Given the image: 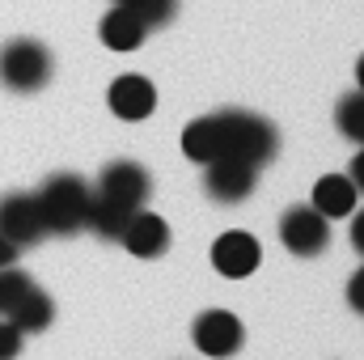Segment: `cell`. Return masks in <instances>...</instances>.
Instances as JSON below:
<instances>
[{"instance_id":"10","label":"cell","mask_w":364,"mask_h":360,"mask_svg":"<svg viewBox=\"0 0 364 360\" xmlns=\"http://www.w3.org/2000/svg\"><path fill=\"white\" fill-rule=\"evenodd\" d=\"M106 106H110L119 119H127V123L149 119V115L157 110V85H153L149 77H140V73H123V77L110 81Z\"/></svg>"},{"instance_id":"9","label":"cell","mask_w":364,"mask_h":360,"mask_svg":"<svg viewBox=\"0 0 364 360\" xmlns=\"http://www.w3.org/2000/svg\"><path fill=\"white\" fill-rule=\"evenodd\" d=\"M119 242H123V250H127V255H136V259H161V255L170 250V225H166L157 212L136 208V212L127 216V225H123Z\"/></svg>"},{"instance_id":"2","label":"cell","mask_w":364,"mask_h":360,"mask_svg":"<svg viewBox=\"0 0 364 360\" xmlns=\"http://www.w3.org/2000/svg\"><path fill=\"white\" fill-rule=\"evenodd\" d=\"M90 182L81 174H47L43 186L34 191V203H38V216H43V229L55 233V238H73L85 229V216H90Z\"/></svg>"},{"instance_id":"14","label":"cell","mask_w":364,"mask_h":360,"mask_svg":"<svg viewBox=\"0 0 364 360\" xmlns=\"http://www.w3.org/2000/svg\"><path fill=\"white\" fill-rule=\"evenodd\" d=\"M9 322H13L21 335H38V331H47V327L55 322V301H51V292H43V288L34 284V288L13 305Z\"/></svg>"},{"instance_id":"17","label":"cell","mask_w":364,"mask_h":360,"mask_svg":"<svg viewBox=\"0 0 364 360\" xmlns=\"http://www.w3.org/2000/svg\"><path fill=\"white\" fill-rule=\"evenodd\" d=\"M335 127H339V136L364 144V90H352V93L339 97V106H335Z\"/></svg>"},{"instance_id":"6","label":"cell","mask_w":364,"mask_h":360,"mask_svg":"<svg viewBox=\"0 0 364 360\" xmlns=\"http://www.w3.org/2000/svg\"><path fill=\"white\" fill-rule=\"evenodd\" d=\"M191 344H195L203 356L229 360V356L242 352L246 327H242V318L229 314V309H203V314L195 318V327H191Z\"/></svg>"},{"instance_id":"4","label":"cell","mask_w":364,"mask_h":360,"mask_svg":"<svg viewBox=\"0 0 364 360\" xmlns=\"http://www.w3.org/2000/svg\"><path fill=\"white\" fill-rule=\"evenodd\" d=\"M279 242L284 250H292L296 259H318L331 246V221L314 208V203H292L279 216Z\"/></svg>"},{"instance_id":"12","label":"cell","mask_w":364,"mask_h":360,"mask_svg":"<svg viewBox=\"0 0 364 360\" xmlns=\"http://www.w3.org/2000/svg\"><path fill=\"white\" fill-rule=\"evenodd\" d=\"M356 182L348 179V174H322V179L314 182V208L326 216V221H343V216H352L356 212Z\"/></svg>"},{"instance_id":"8","label":"cell","mask_w":364,"mask_h":360,"mask_svg":"<svg viewBox=\"0 0 364 360\" xmlns=\"http://www.w3.org/2000/svg\"><path fill=\"white\" fill-rule=\"evenodd\" d=\"M259 263H263V246H259V238H250L242 229H229L212 242V268L225 280H246Z\"/></svg>"},{"instance_id":"19","label":"cell","mask_w":364,"mask_h":360,"mask_svg":"<svg viewBox=\"0 0 364 360\" xmlns=\"http://www.w3.org/2000/svg\"><path fill=\"white\" fill-rule=\"evenodd\" d=\"M30 288H34V275H30V271H21L17 263H13V268H0V318H9L13 305H17Z\"/></svg>"},{"instance_id":"25","label":"cell","mask_w":364,"mask_h":360,"mask_svg":"<svg viewBox=\"0 0 364 360\" xmlns=\"http://www.w3.org/2000/svg\"><path fill=\"white\" fill-rule=\"evenodd\" d=\"M356 85L364 90V55H360V64H356Z\"/></svg>"},{"instance_id":"3","label":"cell","mask_w":364,"mask_h":360,"mask_svg":"<svg viewBox=\"0 0 364 360\" xmlns=\"http://www.w3.org/2000/svg\"><path fill=\"white\" fill-rule=\"evenodd\" d=\"M55 73V55L38 38H9L0 47V85L13 93L43 90Z\"/></svg>"},{"instance_id":"16","label":"cell","mask_w":364,"mask_h":360,"mask_svg":"<svg viewBox=\"0 0 364 360\" xmlns=\"http://www.w3.org/2000/svg\"><path fill=\"white\" fill-rule=\"evenodd\" d=\"M127 208H119V203H110V199H102V195H90V216H85V229H93L102 242H119V233H123V225H127Z\"/></svg>"},{"instance_id":"1","label":"cell","mask_w":364,"mask_h":360,"mask_svg":"<svg viewBox=\"0 0 364 360\" xmlns=\"http://www.w3.org/2000/svg\"><path fill=\"white\" fill-rule=\"evenodd\" d=\"M216 144H220V157H237V162H250V166H267L275 153H279V132H275L272 119L255 115V110H216Z\"/></svg>"},{"instance_id":"22","label":"cell","mask_w":364,"mask_h":360,"mask_svg":"<svg viewBox=\"0 0 364 360\" xmlns=\"http://www.w3.org/2000/svg\"><path fill=\"white\" fill-rule=\"evenodd\" d=\"M352 246H356V255L364 259V208L352 212Z\"/></svg>"},{"instance_id":"5","label":"cell","mask_w":364,"mask_h":360,"mask_svg":"<svg viewBox=\"0 0 364 360\" xmlns=\"http://www.w3.org/2000/svg\"><path fill=\"white\" fill-rule=\"evenodd\" d=\"M93 195H102V199H110V203L136 212V208H144L149 195H153V174H149L140 162L119 157V162H110V166L102 170V179H97V186H93Z\"/></svg>"},{"instance_id":"11","label":"cell","mask_w":364,"mask_h":360,"mask_svg":"<svg viewBox=\"0 0 364 360\" xmlns=\"http://www.w3.org/2000/svg\"><path fill=\"white\" fill-rule=\"evenodd\" d=\"M0 233H4L9 242H17V246H34V242H43V238H47L34 195L13 191V195H4V199H0Z\"/></svg>"},{"instance_id":"21","label":"cell","mask_w":364,"mask_h":360,"mask_svg":"<svg viewBox=\"0 0 364 360\" xmlns=\"http://www.w3.org/2000/svg\"><path fill=\"white\" fill-rule=\"evenodd\" d=\"M348 305H352L356 314H364V263H360V271L348 280Z\"/></svg>"},{"instance_id":"23","label":"cell","mask_w":364,"mask_h":360,"mask_svg":"<svg viewBox=\"0 0 364 360\" xmlns=\"http://www.w3.org/2000/svg\"><path fill=\"white\" fill-rule=\"evenodd\" d=\"M17 250H21V246L0 233V268H13V263H17Z\"/></svg>"},{"instance_id":"24","label":"cell","mask_w":364,"mask_h":360,"mask_svg":"<svg viewBox=\"0 0 364 360\" xmlns=\"http://www.w3.org/2000/svg\"><path fill=\"white\" fill-rule=\"evenodd\" d=\"M348 179L356 182V191L364 195V144H360V153L352 157V174H348Z\"/></svg>"},{"instance_id":"20","label":"cell","mask_w":364,"mask_h":360,"mask_svg":"<svg viewBox=\"0 0 364 360\" xmlns=\"http://www.w3.org/2000/svg\"><path fill=\"white\" fill-rule=\"evenodd\" d=\"M21 344H26V335L9 318H0V360H17L21 356Z\"/></svg>"},{"instance_id":"13","label":"cell","mask_w":364,"mask_h":360,"mask_svg":"<svg viewBox=\"0 0 364 360\" xmlns=\"http://www.w3.org/2000/svg\"><path fill=\"white\" fill-rule=\"evenodd\" d=\"M97 38H102L110 51H136V47L149 38V30H144V26H140L123 4H114V9L97 21Z\"/></svg>"},{"instance_id":"7","label":"cell","mask_w":364,"mask_h":360,"mask_svg":"<svg viewBox=\"0 0 364 360\" xmlns=\"http://www.w3.org/2000/svg\"><path fill=\"white\" fill-rule=\"evenodd\" d=\"M203 186L216 203H242L259 186V166L237 162V157H212L203 166Z\"/></svg>"},{"instance_id":"18","label":"cell","mask_w":364,"mask_h":360,"mask_svg":"<svg viewBox=\"0 0 364 360\" xmlns=\"http://www.w3.org/2000/svg\"><path fill=\"white\" fill-rule=\"evenodd\" d=\"M144 30H161L174 13H178V0H119Z\"/></svg>"},{"instance_id":"15","label":"cell","mask_w":364,"mask_h":360,"mask_svg":"<svg viewBox=\"0 0 364 360\" xmlns=\"http://www.w3.org/2000/svg\"><path fill=\"white\" fill-rule=\"evenodd\" d=\"M182 153L195 162V166H208L212 157H220V144H216V119L203 115V119H191L182 127Z\"/></svg>"}]
</instances>
